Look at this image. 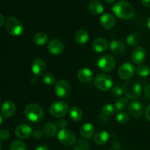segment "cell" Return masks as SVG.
Wrapping results in <instances>:
<instances>
[{
    "label": "cell",
    "mask_w": 150,
    "mask_h": 150,
    "mask_svg": "<svg viewBox=\"0 0 150 150\" xmlns=\"http://www.w3.org/2000/svg\"><path fill=\"white\" fill-rule=\"evenodd\" d=\"M89 11L95 16L100 15L104 11V6L101 1L98 0H92L89 4Z\"/></svg>",
    "instance_id": "obj_22"
},
{
    "label": "cell",
    "mask_w": 150,
    "mask_h": 150,
    "mask_svg": "<svg viewBox=\"0 0 150 150\" xmlns=\"http://www.w3.org/2000/svg\"><path fill=\"white\" fill-rule=\"evenodd\" d=\"M141 41H142V36L136 32L130 34L126 38V42L130 47L138 46L140 44Z\"/></svg>",
    "instance_id": "obj_26"
},
{
    "label": "cell",
    "mask_w": 150,
    "mask_h": 150,
    "mask_svg": "<svg viewBox=\"0 0 150 150\" xmlns=\"http://www.w3.org/2000/svg\"><path fill=\"white\" fill-rule=\"evenodd\" d=\"M95 85L99 90L107 92L112 88L113 79L106 73H100L95 77Z\"/></svg>",
    "instance_id": "obj_4"
},
{
    "label": "cell",
    "mask_w": 150,
    "mask_h": 150,
    "mask_svg": "<svg viewBox=\"0 0 150 150\" xmlns=\"http://www.w3.org/2000/svg\"><path fill=\"white\" fill-rule=\"evenodd\" d=\"M111 93L114 97H120L124 93L123 89L120 86H116L111 89Z\"/></svg>",
    "instance_id": "obj_36"
},
{
    "label": "cell",
    "mask_w": 150,
    "mask_h": 150,
    "mask_svg": "<svg viewBox=\"0 0 150 150\" xmlns=\"http://www.w3.org/2000/svg\"><path fill=\"white\" fill-rule=\"evenodd\" d=\"M67 121L64 119H60V120H58L57 123V125L59 128H60L61 130H63V129H65L66 127H67Z\"/></svg>",
    "instance_id": "obj_38"
},
{
    "label": "cell",
    "mask_w": 150,
    "mask_h": 150,
    "mask_svg": "<svg viewBox=\"0 0 150 150\" xmlns=\"http://www.w3.org/2000/svg\"><path fill=\"white\" fill-rule=\"evenodd\" d=\"M10 150H27L26 146L23 142L20 140H15L11 143Z\"/></svg>",
    "instance_id": "obj_31"
},
{
    "label": "cell",
    "mask_w": 150,
    "mask_h": 150,
    "mask_svg": "<svg viewBox=\"0 0 150 150\" xmlns=\"http://www.w3.org/2000/svg\"><path fill=\"white\" fill-rule=\"evenodd\" d=\"M1 100H0V106H1Z\"/></svg>",
    "instance_id": "obj_51"
},
{
    "label": "cell",
    "mask_w": 150,
    "mask_h": 150,
    "mask_svg": "<svg viewBox=\"0 0 150 150\" xmlns=\"http://www.w3.org/2000/svg\"><path fill=\"white\" fill-rule=\"evenodd\" d=\"M144 95L147 98L150 99V84L146 85L144 88Z\"/></svg>",
    "instance_id": "obj_40"
},
{
    "label": "cell",
    "mask_w": 150,
    "mask_h": 150,
    "mask_svg": "<svg viewBox=\"0 0 150 150\" xmlns=\"http://www.w3.org/2000/svg\"><path fill=\"white\" fill-rule=\"evenodd\" d=\"M104 1H105L106 3H108V4H111V3L114 2V1H115L116 0H104Z\"/></svg>",
    "instance_id": "obj_47"
},
{
    "label": "cell",
    "mask_w": 150,
    "mask_h": 150,
    "mask_svg": "<svg viewBox=\"0 0 150 150\" xmlns=\"http://www.w3.org/2000/svg\"><path fill=\"white\" fill-rule=\"evenodd\" d=\"M5 27L7 32L12 36H19L23 32L22 23L14 17H9L6 20Z\"/></svg>",
    "instance_id": "obj_5"
},
{
    "label": "cell",
    "mask_w": 150,
    "mask_h": 150,
    "mask_svg": "<svg viewBox=\"0 0 150 150\" xmlns=\"http://www.w3.org/2000/svg\"><path fill=\"white\" fill-rule=\"evenodd\" d=\"M42 80L45 84L46 85H53L55 83L56 78L52 73H46L43 76Z\"/></svg>",
    "instance_id": "obj_34"
},
{
    "label": "cell",
    "mask_w": 150,
    "mask_h": 150,
    "mask_svg": "<svg viewBox=\"0 0 150 150\" xmlns=\"http://www.w3.org/2000/svg\"><path fill=\"white\" fill-rule=\"evenodd\" d=\"M95 133V127L91 123L87 122L81 125L80 128V134L84 139H89L93 136Z\"/></svg>",
    "instance_id": "obj_21"
},
{
    "label": "cell",
    "mask_w": 150,
    "mask_h": 150,
    "mask_svg": "<svg viewBox=\"0 0 150 150\" xmlns=\"http://www.w3.org/2000/svg\"><path fill=\"white\" fill-rule=\"evenodd\" d=\"M136 73L141 77H146L150 74V68L144 64H141L136 69Z\"/></svg>",
    "instance_id": "obj_32"
},
{
    "label": "cell",
    "mask_w": 150,
    "mask_h": 150,
    "mask_svg": "<svg viewBox=\"0 0 150 150\" xmlns=\"http://www.w3.org/2000/svg\"><path fill=\"white\" fill-rule=\"evenodd\" d=\"M121 146V144H120V142L118 141H114L112 143V147L115 149H119Z\"/></svg>",
    "instance_id": "obj_41"
},
{
    "label": "cell",
    "mask_w": 150,
    "mask_h": 150,
    "mask_svg": "<svg viewBox=\"0 0 150 150\" xmlns=\"http://www.w3.org/2000/svg\"><path fill=\"white\" fill-rule=\"evenodd\" d=\"M100 22L103 29L110 30V29H112L115 26L116 18L111 13H105L100 17Z\"/></svg>",
    "instance_id": "obj_14"
},
{
    "label": "cell",
    "mask_w": 150,
    "mask_h": 150,
    "mask_svg": "<svg viewBox=\"0 0 150 150\" xmlns=\"http://www.w3.org/2000/svg\"><path fill=\"white\" fill-rule=\"evenodd\" d=\"M117 120L120 124L125 125L130 120L129 116L124 111H120L117 115Z\"/></svg>",
    "instance_id": "obj_33"
},
{
    "label": "cell",
    "mask_w": 150,
    "mask_h": 150,
    "mask_svg": "<svg viewBox=\"0 0 150 150\" xmlns=\"http://www.w3.org/2000/svg\"><path fill=\"white\" fill-rule=\"evenodd\" d=\"M128 100L126 98H120L117 100L115 103V108L120 111H123L128 107Z\"/></svg>",
    "instance_id": "obj_29"
},
{
    "label": "cell",
    "mask_w": 150,
    "mask_h": 150,
    "mask_svg": "<svg viewBox=\"0 0 150 150\" xmlns=\"http://www.w3.org/2000/svg\"><path fill=\"white\" fill-rule=\"evenodd\" d=\"M145 115H146V118L150 122V104L146 108V111H145Z\"/></svg>",
    "instance_id": "obj_42"
},
{
    "label": "cell",
    "mask_w": 150,
    "mask_h": 150,
    "mask_svg": "<svg viewBox=\"0 0 150 150\" xmlns=\"http://www.w3.org/2000/svg\"><path fill=\"white\" fill-rule=\"evenodd\" d=\"M54 91L59 98H64L68 96L71 92L70 84L65 80H59L55 83Z\"/></svg>",
    "instance_id": "obj_9"
},
{
    "label": "cell",
    "mask_w": 150,
    "mask_h": 150,
    "mask_svg": "<svg viewBox=\"0 0 150 150\" xmlns=\"http://www.w3.org/2000/svg\"><path fill=\"white\" fill-rule=\"evenodd\" d=\"M146 52L143 47H136L131 54V60L134 64H140L144 62L146 60Z\"/></svg>",
    "instance_id": "obj_12"
},
{
    "label": "cell",
    "mask_w": 150,
    "mask_h": 150,
    "mask_svg": "<svg viewBox=\"0 0 150 150\" xmlns=\"http://www.w3.org/2000/svg\"><path fill=\"white\" fill-rule=\"evenodd\" d=\"M74 150H90V144L86 140H79L75 144Z\"/></svg>",
    "instance_id": "obj_30"
},
{
    "label": "cell",
    "mask_w": 150,
    "mask_h": 150,
    "mask_svg": "<svg viewBox=\"0 0 150 150\" xmlns=\"http://www.w3.org/2000/svg\"><path fill=\"white\" fill-rule=\"evenodd\" d=\"M35 150H49V149L45 145H40L35 149Z\"/></svg>",
    "instance_id": "obj_43"
},
{
    "label": "cell",
    "mask_w": 150,
    "mask_h": 150,
    "mask_svg": "<svg viewBox=\"0 0 150 150\" xmlns=\"http://www.w3.org/2000/svg\"><path fill=\"white\" fill-rule=\"evenodd\" d=\"M70 118L74 122H79L83 118V112L79 107H72L69 111Z\"/></svg>",
    "instance_id": "obj_28"
},
{
    "label": "cell",
    "mask_w": 150,
    "mask_h": 150,
    "mask_svg": "<svg viewBox=\"0 0 150 150\" xmlns=\"http://www.w3.org/2000/svg\"><path fill=\"white\" fill-rule=\"evenodd\" d=\"M2 149V143H1V140L0 139V150Z\"/></svg>",
    "instance_id": "obj_50"
},
{
    "label": "cell",
    "mask_w": 150,
    "mask_h": 150,
    "mask_svg": "<svg viewBox=\"0 0 150 150\" xmlns=\"http://www.w3.org/2000/svg\"><path fill=\"white\" fill-rule=\"evenodd\" d=\"M25 116L32 122H39L42 120L44 111L42 107L36 103L27 105L24 110Z\"/></svg>",
    "instance_id": "obj_2"
},
{
    "label": "cell",
    "mask_w": 150,
    "mask_h": 150,
    "mask_svg": "<svg viewBox=\"0 0 150 150\" xmlns=\"http://www.w3.org/2000/svg\"><path fill=\"white\" fill-rule=\"evenodd\" d=\"M45 69H46V64L42 59L37 58L33 60L32 64V71L35 76H42L45 73Z\"/></svg>",
    "instance_id": "obj_13"
},
{
    "label": "cell",
    "mask_w": 150,
    "mask_h": 150,
    "mask_svg": "<svg viewBox=\"0 0 150 150\" xmlns=\"http://www.w3.org/2000/svg\"><path fill=\"white\" fill-rule=\"evenodd\" d=\"M142 4L146 7H150V0H142Z\"/></svg>",
    "instance_id": "obj_44"
},
{
    "label": "cell",
    "mask_w": 150,
    "mask_h": 150,
    "mask_svg": "<svg viewBox=\"0 0 150 150\" xmlns=\"http://www.w3.org/2000/svg\"><path fill=\"white\" fill-rule=\"evenodd\" d=\"M108 47L107 40L103 38H98L92 42V49L97 53H103L106 51Z\"/></svg>",
    "instance_id": "obj_20"
},
{
    "label": "cell",
    "mask_w": 150,
    "mask_h": 150,
    "mask_svg": "<svg viewBox=\"0 0 150 150\" xmlns=\"http://www.w3.org/2000/svg\"><path fill=\"white\" fill-rule=\"evenodd\" d=\"M102 111H103V113L105 115L111 116L112 115V114L114 113V111H115V108H114L111 104L107 103L103 105Z\"/></svg>",
    "instance_id": "obj_35"
},
{
    "label": "cell",
    "mask_w": 150,
    "mask_h": 150,
    "mask_svg": "<svg viewBox=\"0 0 150 150\" xmlns=\"http://www.w3.org/2000/svg\"><path fill=\"white\" fill-rule=\"evenodd\" d=\"M49 111L53 117L62 118L67 114L69 111V107L65 102L57 101L51 104Z\"/></svg>",
    "instance_id": "obj_6"
},
{
    "label": "cell",
    "mask_w": 150,
    "mask_h": 150,
    "mask_svg": "<svg viewBox=\"0 0 150 150\" xmlns=\"http://www.w3.org/2000/svg\"><path fill=\"white\" fill-rule=\"evenodd\" d=\"M48 49L50 54L53 55H60L64 51V44L61 40L54 38L51 40L48 43Z\"/></svg>",
    "instance_id": "obj_11"
},
{
    "label": "cell",
    "mask_w": 150,
    "mask_h": 150,
    "mask_svg": "<svg viewBox=\"0 0 150 150\" xmlns=\"http://www.w3.org/2000/svg\"><path fill=\"white\" fill-rule=\"evenodd\" d=\"M32 136H33V137L35 138V139H39L42 137L43 133H42L40 130H35V131L33 132V133H32Z\"/></svg>",
    "instance_id": "obj_39"
},
{
    "label": "cell",
    "mask_w": 150,
    "mask_h": 150,
    "mask_svg": "<svg viewBox=\"0 0 150 150\" xmlns=\"http://www.w3.org/2000/svg\"><path fill=\"white\" fill-rule=\"evenodd\" d=\"M34 43L38 46H42L45 45L48 41V37L47 34L44 32H38L35 34L33 38Z\"/></svg>",
    "instance_id": "obj_27"
},
{
    "label": "cell",
    "mask_w": 150,
    "mask_h": 150,
    "mask_svg": "<svg viewBox=\"0 0 150 150\" xmlns=\"http://www.w3.org/2000/svg\"><path fill=\"white\" fill-rule=\"evenodd\" d=\"M123 92L125 95L126 98L133 100L140 97L142 93V86L136 81H128L123 85Z\"/></svg>",
    "instance_id": "obj_3"
},
{
    "label": "cell",
    "mask_w": 150,
    "mask_h": 150,
    "mask_svg": "<svg viewBox=\"0 0 150 150\" xmlns=\"http://www.w3.org/2000/svg\"><path fill=\"white\" fill-rule=\"evenodd\" d=\"M109 48L111 52L117 56L123 55L126 52L125 45L120 40H113L110 43Z\"/></svg>",
    "instance_id": "obj_15"
},
{
    "label": "cell",
    "mask_w": 150,
    "mask_h": 150,
    "mask_svg": "<svg viewBox=\"0 0 150 150\" xmlns=\"http://www.w3.org/2000/svg\"><path fill=\"white\" fill-rule=\"evenodd\" d=\"M4 17H3L2 15L0 13V27H1V26H2V25L4 24Z\"/></svg>",
    "instance_id": "obj_45"
},
{
    "label": "cell",
    "mask_w": 150,
    "mask_h": 150,
    "mask_svg": "<svg viewBox=\"0 0 150 150\" xmlns=\"http://www.w3.org/2000/svg\"><path fill=\"white\" fill-rule=\"evenodd\" d=\"M3 120H2V117H1V114H0V125L1 124V122H2Z\"/></svg>",
    "instance_id": "obj_49"
},
{
    "label": "cell",
    "mask_w": 150,
    "mask_h": 150,
    "mask_svg": "<svg viewBox=\"0 0 150 150\" xmlns=\"http://www.w3.org/2000/svg\"><path fill=\"white\" fill-rule=\"evenodd\" d=\"M147 27H148V29H149V30L150 31V16L147 20Z\"/></svg>",
    "instance_id": "obj_48"
},
{
    "label": "cell",
    "mask_w": 150,
    "mask_h": 150,
    "mask_svg": "<svg viewBox=\"0 0 150 150\" xmlns=\"http://www.w3.org/2000/svg\"><path fill=\"white\" fill-rule=\"evenodd\" d=\"M16 136L20 139H27L32 135V128L27 125H21L16 127L15 130Z\"/></svg>",
    "instance_id": "obj_16"
},
{
    "label": "cell",
    "mask_w": 150,
    "mask_h": 150,
    "mask_svg": "<svg viewBox=\"0 0 150 150\" xmlns=\"http://www.w3.org/2000/svg\"><path fill=\"white\" fill-rule=\"evenodd\" d=\"M42 133L47 137H54L57 133V125L54 122H48L42 127Z\"/></svg>",
    "instance_id": "obj_24"
},
{
    "label": "cell",
    "mask_w": 150,
    "mask_h": 150,
    "mask_svg": "<svg viewBox=\"0 0 150 150\" xmlns=\"http://www.w3.org/2000/svg\"><path fill=\"white\" fill-rule=\"evenodd\" d=\"M109 134L105 130H99L94 136V141L98 145H103L108 142L109 139Z\"/></svg>",
    "instance_id": "obj_23"
},
{
    "label": "cell",
    "mask_w": 150,
    "mask_h": 150,
    "mask_svg": "<svg viewBox=\"0 0 150 150\" xmlns=\"http://www.w3.org/2000/svg\"><path fill=\"white\" fill-rule=\"evenodd\" d=\"M10 137V132L8 130H1L0 131V139L2 141H6Z\"/></svg>",
    "instance_id": "obj_37"
},
{
    "label": "cell",
    "mask_w": 150,
    "mask_h": 150,
    "mask_svg": "<svg viewBox=\"0 0 150 150\" xmlns=\"http://www.w3.org/2000/svg\"><path fill=\"white\" fill-rule=\"evenodd\" d=\"M113 13L117 17L122 20H130L134 16L135 9L127 1H119L113 6Z\"/></svg>",
    "instance_id": "obj_1"
},
{
    "label": "cell",
    "mask_w": 150,
    "mask_h": 150,
    "mask_svg": "<svg viewBox=\"0 0 150 150\" xmlns=\"http://www.w3.org/2000/svg\"><path fill=\"white\" fill-rule=\"evenodd\" d=\"M116 65V60L110 55L103 56L98 59V67L103 72L112 71Z\"/></svg>",
    "instance_id": "obj_8"
},
{
    "label": "cell",
    "mask_w": 150,
    "mask_h": 150,
    "mask_svg": "<svg viewBox=\"0 0 150 150\" xmlns=\"http://www.w3.org/2000/svg\"><path fill=\"white\" fill-rule=\"evenodd\" d=\"M16 107L14 103L11 100H7L3 103L1 108V112L3 117L10 118L16 113Z\"/></svg>",
    "instance_id": "obj_17"
},
{
    "label": "cell",
    "mask_w": 150,
    "mask_h": 150,
    "mask_svg": "<svg viewBox=\"0 0 150 150\" xmlns=\"http://www.w3.org/2000/svg\"><path fill=\"white\" fill-rule=\"evenodd\" d=\"M94 73L92 70L87 67L80 69L77 73L79 80L82 83H89L93 79Z\"/></svg>",
    "instance_id": "obj_18"
},
{
    "label": "cell",
    "mask_w": 150,
    "mask_h": 150,
    "mask_svg": "<svg viewBox=\"0 0 150 150\" xmlns=\"http://www.w3.org/2000/svg\"><path fill=\"white\" fill-rule=\"evenodd\" d=\"M89 35L85 29H79L75 35V40L80 45L86 44L89 41Z\"/></svg>",
    "instance_id": "obj_25"
},
{
    "label": "cell",
    "mask_w": 150,
    "mask_h": 150,
    "mask_svg": "<svg viewBox=\"0 0 150 150\" xmlns=\"http://www.w3.org/2000/svg\"><path fill=\"white\" fill-rule=\"evenodd\" d=\"M58 140L65 146H71L76 143V136L72 130L67 129L60 130L58 133Z\"/></svg>",
    "instance_id": "obj_7"
},
{
    "label": "cell",
    "mask_w": 150,
    "mask_h": 150,
    "mask_svg": "<svg viewBox=\"0 0 150 150\" xmlns=\"http://www.w3.org/2000/svg\"><path fill=\"white\" fill-rule=\"evenodd\" d=\"M135 67L133 64L130 62H125L121 64L119 68V76L122 80H129L133 76L135 73Z\"/></svg>",
    "instance_id": "obj_10"
},
{
    "label": "cell",
    "mask_w": 150,
    "mask_h": 150,
    "mask_svg": "<svg viewBox=\"0 0 150 150\" xmlns=\"http://www.w3.org/2000/svg\"><path fill=\"white\" fill-rule=\"evenodd\" d=\"M129 113L134 117H141L144 113V105L139 101H134L129 105Z\"/></svg>",
    "instance_id": "obj_19"
},
{
    "label": "cell",
    "mask_w": 150,
    "mask_h": 150,
    "mask_svg": "<svg viewBox=\"0 0 150 150\" xmlns=\"http://www.w3.org/2000/svg\"><path fill=\"white\" fill-rule=\"evenodd\" d=\"M37 82H38V79H37L36 77H32V79H31V83H32V84H36Z\"/></svg>",
    "instance_id": "obj_46"
}]
</instances>
